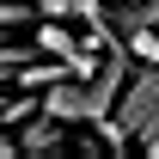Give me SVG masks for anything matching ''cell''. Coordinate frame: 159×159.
<instances>
[{
  "label": "cell",
  "mask_w": 159,
  "mask_h": 159,
  "mask_svg": "<svg viewBox=\"0 0 159 159\" xmlns=\"http://www.w3.org/2000/svg\"><path fill=\"white\" fill-rule=\"evenodd\" d=\"M61 147V122L49 116V110H37V122L25 129V141H19V153H55Z\"/></svg>",
  "instance_id": "cell-2"
},
{
  "label": "cell",
  "mask_w": 159,
  "mask_h": 159,
  "mask_svg": "<svg viewBox=\"0 0 159 159\" xmlns=\"http://www.w3.org/2000/svg\"><path fill=\"white\" fill-rule=\"evenodd\" d=\"M6 153H19V141L6 135V122H0V159H6Z\"/></svg>",
  "instance_id": "cell-5"
},
{
  "label": "cell",
  "mask_w": 159,
  "mask_h": 159,
  "mask_svg": "<svg viewBox=\"0 0 159 159\" xmlns=\"http://www.w3.org/2000/svg\"><path fill=\"white\" fill-rule=\"evenodd\" d=\"M43 12H37V0H0V37L6 31H31Z\"/></svg>",
  "instance_id": "cell-3"
},
{
  "label": "cell",
  "mask_w": 159,
  "mask_h": 159,
  "mask_svg": "<svg viewBox=\"0 0 159 159\" xmlns=\"http://www.w3.org/2000/svg\"><path fill=\"white\" fill-rule=\"evenodd\" d=\"M129 49H135V61H159V31H135Z\"/></svg>",
  "instance_id": "cell-4"
},
{
  "label": "cell",
  "mask_w": 159,
  "mask_h": 159,
  "mask_svg": "<svg viewBox=\"0 0 159 159\" xmlns=\"http://www.w3.org/2000/svg\"><path fill=\"white\" fill-rule=\"evenodd\" d=\"M116 116H122V129H129L147 153H159V61H141L135 67V80H129V92H122V104H116Z\"/></svg>",
  "instance_id": "cell-1"
}]
</instances>
